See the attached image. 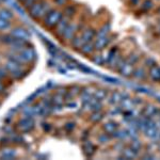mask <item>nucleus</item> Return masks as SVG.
<instances>
[{
	"instance_id": "de8ad7c7",
	"label": "nucleus",
	"mask_w": 160,
	"mask_h": 160,
	"mask_svg": "<svg viewBox=\"0 0 160 160\" xmlns=\"http://www.w3.org/2000/svg\"><path fill=\"white\" fill-rule=\"evenodd\" d=\"M145 64L148 66H152V65H154V64H155V61L153 60V59H148V60L145 61Z\"/></svg>"
},
{
	"instance_id": "4468645a",
	"label": "nucleus",
	"mask_w": 160,
	"mask_h": 160,
	"mask_svg": "<svg viewBox=\"0 0 160 160\" xmlns=\"http://www.w3.org/2000/svg\"><path fill=\"white\" fill-rule=\"evenodd\" d=\"M126 96H128V95H126ZM126 96H124L121 92L114 91V92H112L110 94L109 99H108V100H109V102L111 105H118V104H121L122 99L124 98V97H126Z\"/></svg>"
},
{
	"instance_id": "aec40b11",
	"label": "nucleus",
	"mask_w": 160,
	"mask_h": 160,
	"mask_svg": "<svg viewBox=\"0 0 160 160\" xmlns=\"http://www.w3.org/2000/svg\"><path fill=\"white\" fill-rule=\"evenodd\" d=\"M82 151H83V154L86 155L87 157H91L93 154H94L95 148L94 145L89 141H86L82 145Z\"/></svg>"
},
{
	"instance_id": "09e8293b",
	"label": "nucleus",
	"mask_w": 160,
	"mask_h": 160,
	"mask_svg": "<svg viewBox=\"0 0 160 160\" xmlns=\"http://www.w3.org/2000/svg\"><path fill=\"white\" fill-rule=\"evenodd\" d=\"M132 100H133V102H135V105H136V106H139V105H141L142 102H143L141 100V98H133Z\"/></svg>"
},
{
	"instance_id": "423d86ee",
	"label": "nucleus",
	"mask_w": 160,
	"mask_h": 160,
	"mask_svg": "<svg viewBox=\"0 0 160 160\" xmlns=\"http://www.w3.org/2000/svg\"><path fill=\"white\" fill-rule=\"evenodd\" d=\"M10 34H11L12 37L18 38V40H22V41H28L31 37L30 32L24 27L12 28L11 31H10Z\"/></svg>"
},
{
	"instance_id": "79ce46f5",
	"label": "nucleus",
	"mask_w": 160,
	"mask_h": 160,
	"mask_svg": "<svg viewBox=\"0 0 160 160\" xmlns=\"http://www.w3.org/2000/svg\"><path fill=\"white\" fill-rule=\"evenodd\" d=\"M75 127H76V124L73 123V122H69L68 124H65V130L66 131H72Z\"/></svg>"
},
{
	"instance_id": "37998d69",
	"label": "nucleus",
	"mask_w": 160,
	"mask_h": 160,
	"mask_svg": "<svg viewBox=\"0 0 160 160\" xmlns=\"http://www.w3.org/2000/svg\"><path fill=\"white\" fill-rule=\"evenodd\" d=\"M68 0H53V2L57 4L58 7H63L65 6L66 3H68Z\"/></svg>"
},
{
	"instance_id": "a878e982",
	"label": "nucleus",
	"mask_w": 160,
	"mask_h": 160,
	"mask_svg": "<svg viewBox=\"0 0 160 160\" xmlns=\"http://www.w3.org/2000/svg\"><path fill=\"white\" fill-rule=\"evenodd\" d=\"M133 77L138 80H141V79H144L146 76V72H145V68L143 66H139V68H136L135 71H133Z\"/></svg>"
},
{
	"instance_id": "2f4dec72",
	"label": "nucleus",
	"mask_w": 160,
	"mask_h": 160,
	"mask_svg": "<svg viewBox=\"0 0 160 160\" xmlns=\"http://www.w3.org/2000/svg\"><path fill=\"white\" fill-rule=\"evenodd\" d=\"M12 29V24L10 20L0 18V31H7Z\"/></svg>"
},
{
	"instance_id": "a19ab883",
	"label": "nucleus",
	"mask_w": 160,
	"mask_h": 160,
	"mask_svg": "<svg viewBox=\"0 0 160 160\" xmlns=\"http://www.w3.org/2000/svg\"><path fill=\"white\" fill-rule=\"evenodd\" d=\"M8 76V69L6 68H0V80L6 79Z\"/></svg>"
},
{
	"instance_id": "20e7f679",
	"label": "nucleus",
	"mask_w": 160,
	"mask_h": 160,
	"mask_svg": "<svg viewBox=\"0 0 160 160\" xmlns=\"http://www.w3.org/2000/svg\"><path fill=\"white\" fill-rule=\"evenodd\" d=\"M34 125L35 124H34V121L32 120V118L24 117L16 123L15 127H16V130L19 131L20 133H27V132H30V131L34 128Z\"/></svg>"
},
{
	"instance_id": "4c0bfd02",
	"label": "nucleus",
	"mask_w": 160,
	"mask_h": 160,
	"mask_svg": "<svg viewBox=\"0 0 160 160\" xmlns=\"http://www.w3.org/2000/svg\"><path fill=\"white\" fill-rule=\"evenodd\" d=\"M10 140H11V142H13V143H22V142H24V139H22V136L19 135H12V137L10 138Z\"/></svg>"
},
{
	"instance_id": "a18cd8bd",
	"label": "nucleus",
	"mask_w": 160,
	"mask_h": 160,
	"mask_svg": "<svg viewBox=\"0 0 160 160\" xmlns=\"http://www.w3.org/2000/svg\"><path fill=\"white\" fill-rule=\"evenodd\" d=\"M42 127H43V129L45 130V131H49L51 129L50 124H47V123H44L43 125H42Z\"/></svg>"
},
{
	"instance_id": "cd10ccee",
	"label": "nucleus",
	"mask_w": 160,
	"mask_h": 160,
	"mask_svg": "<svg viewBox=\"0 0 160 160\" xmlns=\"http://www.w3.org/2000/svg\"><path fill=\"white\" fill-rule=\"evenodd\" d=\"M0 18L11 20L14 18V14L12 13V11L7 9V8H2V9H0Z\"/></svg>"
},
{
	"instance_id": "f257e3e1",
	"label": "nucleus",
	"mask_w": 160,
	"mask_h": 160,
	"mask_svg": "<svg viewBox=\"0 0 160 160\" xmlns=\"http://www.w3.org/2000/svg\"><path fill=\"white\" fill-rule=\"evenodd\" d=\"M51 9H52V7H51V3L49 1H47V0H38L28 10V14H29L31 18L40 20L43 19Z\"/></svg>"
},
{
	"instance_id": "dca6fc26",
	"label": "nucleus",
	"mask_w": 160,
	"mask_h": 160,
	"mask_svg": "<svg viewBox=\"0 0 160 160\" xmlns=\"http://www.w3.org/2000/svg\"><path fill=\"white\" fill-rule=\"evenodd\" d=\"M118 128V125L115 122H113V121H109V122L105 123L104 125H102V130L111 136H112V133L114 132Z\"/></svg>"
},
{
	"instance_id": "6e6552de",
	"label": "nucleus",
	"mask_w": 160,
	"mask_h": 160,
	"mask_svg": "<svg viewBox=\"0 0 160 160\" xmlns=\"http://www.w3.org/2000/svg\"><path fill=\"white\" fill-rule=\"evenodd\" d=\"M18 52H19V55L22 56L25 63H30V62H32L35 59V57H37V53H35L34 49L31 47L29 48L25 47V48H22V50H19Z\"/></svg>"
},
{
	"instance_id": "39448f33",
	"label": "nucleus",
	"mask_w": 160,
	"mask_h": 160,
	"mask_svg": "<svg viewBox=\"0 0 160 160\" xmlns=\"http://www.w3.org/2000/svg\"><path fill=\"white\" fill-rule=\"evenodd\" d=\"M79 31H80V26H79L78 22H72L71 20V22L68 24L65 31H64L63 34H62L61 38L64 41V42H65V41H72Z\"/></svg>"
},
{
	"instance_id": "6ab92c4d",
	"label": "nucleus",
	"mask_w": 160,
	"mask_h": 160,
	"mask_svg": "<svg viewBox=\"0 0 160 160\" xmlns=\"http://www.w3.org/2000/svg\"><path fill=\"white\" fill-rule=\"evenodd\" d=\"M137 157H138V154H137L132 148H124V149L122 151V156H121V158L122 159H135Z\"/></svg>"
},
{
	"instance_id": "c03bdc74",
	"label": "nucleus",
	"mask_w": 160,
	"mask_h": 160,
	"mask_svg": "<svg viewBox=\"0 0 160 160\" xmlns=\"http://www.w3.org/2000/svg\"><path fill=\"white\" fill-rule=\"evenodd\" d=\"M113 148H118L121 152H122L123 149H124V144H123V143H121V142H118V143L115 144V145L113 146Z\"/></svg>"
},
{
	"instance_id": "9b49d317",
	"label": "nucleus",
	"mask_w": 160,
	"mask_h": 160,
	"mask_svg": "<svg viewBox=\"0 0 160 160\" xmlns=\"http://www.w3.org/2000/svg\"><path fill=\"white\" fill-rule=\"evenodd\" d=\"M133 71H135V65L129 63V62H127V60H126L125 63H124L123 65L118 68V73H120L124 77H127V78H128V77L132 76Z\"/></svg>"
},
{
	"instance_id": "4be33fe9",
	"label": "nucleus",
	"mask_w": 160,
	"mask_h": 160,
	"mask_svg": "<svg viewBox=\"0 0 160 160\" xmlns=\"http://www.w3.org/2000/svg\"><path fill=\"white\" fill-rule=\"evenodd\" d=\"M16 157V151L13 148H4L1 153V159H14Z\"/></svg>"
},
{
	"instance_id": "bb28decb",
	"label": "nucleus",
	"mask_w": 160,
	"mask_h": 160,
	"mask_svg": "<svg viewBox=\"0 0 160 160\" xmlns=\"http://www.w3.org/2000/svg\"><path fill=\"white\" fill-rule=\"evenodd\" d=\"M104 118V113L100 111H93L91 112V115H90V121H92L93 123H99L100 121Z\"/></svg>"
},
{
	"instance_id": "e433bc0d",
	"label": "nucleus",
	"mask_w": 160,
	"mask_h": 160,
	"mask_svg": "<svg viewBox=\"0 0 160 160\" xmlns=\"http://www.w3.org/2000/svg\"><path fill=\"white\" fill-rule=\"evenodd\" d=\"M37 1H38V0H24V1H22V7H24L25 9L29 10L30 8L32 7L33 4H34Z\"/></svg>"
},
{
	"instance_id": "c9c22d12",
	"label": "nucleus",
	"mask_w": 160,
	"mask_h": 160,
	"mask_svg": "<svg viewBox=\"0 0 160 160\" xmlns=\"http://www.w3.org/2000/svg\"><path fill=\"white\" fill-rule=\"evenodd\" d=\"M92 61L94 62L95 64H98V65H102V64L106 63L105 59H104V56L102 55H94L92 58Z\"/></svg>"
},
{
	"instance_id": "864d4df0",
	"label": "nucleus",
	"mask_w": 160,
	"mask_h": 160,
	"mask_svg": "<svg viewBox=\"0 0 160 160\" xmlns=\"http://www.w3.org/2000/svg\"><path fill=\"white\" fill-rule=\"evenodd\" d=\"M159 141H160V137H159Z\"/></svg>"
},
{
	"instance_id": "3c124183",
	"label": "nucleus",
	"mask_w": 160,
	"mask_h": 160,
	"mask_svg": "<svg viewBox=\"0 0 160 160\" xmlns=\"http://www.w3.org/2000/svg\"><path fill=\"white\" fill-rule=\"evenodd\" d=\"M18 1H20V2H22V1H24V0H18Z\"/></svg>"
},
{
	"instance_id": "f8f14e48",
	"label": "nucleus",
	"mask_w": 160,
	"mask_h": 160,
	"mask_svg": "<svg viewBox=\"0 0 160 160\" xmlns=\"http://www.w3.org/2000/svg\"><path fill=\"white\" fill-rule=\"evenodd\" d=\"M158 109H159V108L155 107L154 105H146L145 108H143V110H142V117L153 118L155 115H156Z\"/></svg>"
},
{
	"instance_id": "2eb2a0df",
	"label": "nucleus",
	"mask_w": 160,
	"mask_h": 160,
	"mask_svg": "<svg viewBox=\"0 0 160 160\" xmlns=\"http://www.w3.org/2000/svg\"><path fill=\"white\" fill-rule=\"evenodd\" d=\"M121 108L126 111H131L133 108H136V105H135V102H133V100L129 98V96H126V97H124L122 99V102H121Z\"/></svg>"
},
{
	"instance_id": "ea45409f",
	"label": "nucleus",
	"mask_w": 160,
	"mask_h": 160,
	"mask_svg": "<svg viewBox=\"0 0 160 160\" xmlns=\"http://www.w3.org/2000/svg\"><path fill=\"white\" fill-rule=\"evenodd\" d=\"M77 68H79L80 71H82L83 73H93L92 69L89 68L88 66H86L84 64H83V65H82V64H77Z\"/></svg>"
},
{
	"instance_id": "c85d7f7f",
	"label": "nucleus",
	"mask_w": 160,
	"mask_h": 160,
	"mask_svg": "<svg viewBox=\"0 0 160 160\" xmlns=\"http://www.w3.org/2000/svg\"><path fill=\"white\" fill-rule=\"evenodd\" d=\"M129 148H132L137 154H139V152H140L141 149H142V143H141V141L139 140L138 138L131 139V142H130V144H129Z\"/></svg>"
},
{
	"instance_id": "393cba45",
	"label": "nucleus",
	"mask_w": 160,
	"mask_h": 160,
	"mask_svg": "<svg viewBox=\"0 0 160 160\" xmlns=\"http://www.w3.org/2000/svg\"><path fill=\"white\" fill-rule=\"evenodd\" d=\"M95 50V46H94V43L92 42H89V43H86L81 48H80V51H81L83 55H92L93 51Z\"/></svg>"
},
{
	"instance_id": "c756f323",
	"label": "nucleus",
	"mask_w": 160,
	"mask_h": 160,
	"mask_svg": "<svg viewBox=\"0 0 160 160\" xmlns=\"http://www.w3.org/2000/svg\"><path fill=\"white\" fill-rule=\"evenodd\" d=\"M51 98V102H52V105H58V106H62L64 104V102H65V99H64V96L61 94H58V93H56V94H53L52 96L50 97Z\"/></svg>"
},
{
	"instance_id": "ddd939ff",
	"label": "nucleus",
	"mask_w": 160,
	"mask_h": 160,
	"mask_svg": "<svg viewBox=\"0 0 160 160\" xmlns=\"http://www.w3.org/2000/svg\"><path fill=\"white\" fill-rule=\"evenodd\" d=\"M110 38L108 37H104V38H95L94 41V46H95V50L100 51L102 49H104L106 46L109 44Z\"/></svg>"
},
{
	"instance_id": "473e14b6",
	"label": "nucleus",
	"mask_w": 160,
	"mask_h": 160,
	"mask_svg": "<svg viewBox=\"0 0 160 160\" xmlns=\"http://www.w3.org/2000/svg\"><path fill=\"white\" fill-rule=\"evenodd\" d=\"M127 62H129V63H131V64H137L138 63V61L140 60V56L138 55V53H136V52H132V53H130L129 56L127 57Z\"/></svg>"
},
{
	"instance_id": "f3484780",
	"label": "nucleus",
	"mask_w": 160,
	"mask_h": 160,
	"mask_svg": "<svg viewBox=\"0 0 160 160\" xmlns=\"http://www.w3.org/2000/svg\"><path fill=\"white\" fill-rule=\"evenodd\" d=\"M149 76L151 78L156 82L160 81V66L157 65V64H154V65L151 66V69H149Z\"/></svg>"
},
{
	"instance_id": "5701e85b",
	"label": "nucleus",
	"mask_w": 160,
	"mask_h": 160,
	"mask_svg": "<svg viewBox=\"0 0 160 160\" xmlns=\"http://www.w3.org/2000/svg\"><path fill=\"white\" fill-rule=\"evenodd\" d=\"M76 11H77V9H76V7H75L74 4H68V6H66L65 8H64L63 15L72 19L75 16V14H76Z\"/></svg>"
},
{
	"instance_id": "7c9ffc66",
	"label": "nucleus",
	"mask_w": 160,
	"mask_h": 160,
	"mask_svg": "<svg viewBox=\"0 0 160 160\" xmlns=\"http://www.w3.org/2000/svg\"><path fill=\"white\" fill-rule=\"evenodd\" d=\"M107 96H108V91L105 89H98L94 92V97L95 98H97L98 100H100V102L104 100Z\"/></svg>"
},
{
	"instance_id": "72a5a7b5",
	"label": "nucleus",
	"mask_w": 160,
	"mask_h": 160,
	"mask_svg": "<svg viewBox=\"0 0 160 160\" xmlns=\"http://www.w3.org/2000/svg\"><path fill=\"white\" fill-rule=\"evenodd\" d=\"M11 76H12L13 79L19 80V79H22V77L25 76V72H24V69H22V68H19V69H17V71H15V72H12Z\"/></svg>"
},
{
	"instance_id": "9d476101",
	"label": "nucleus",
	"mask_w": 160,
	"mask_h": 160,
	"mask_svg": "<svg viewBox=\"0 0 160 160\" xmlns=\"http://www.w3.org/2000/svg\"><path fill=\"white\" fill-rule=\"evenodd\" d=\"M81 90H82L81 88L78 87V86H73V87L68 88V91H66V93H65V95H64V99H65V102H73L75 97L80 95Z\"/></svg>"
},
{
	"instance_id": "7ed1b4c3",
	"label": "nucleus",
	"mask_w": 160,
	"mask_h": 160,
	"mask_svg": "<svg viewBox=\"0 0 160 160\" xmlns=\"http://www.w3.org/2000/svg\"><path fill=\"white\" fill-rule=\"evenodd\" d=\"M63 11L58 9H51L49 12L46 14V16L42 19V24L45 28L47 29H52L55 28L58 22H60L61 18L63 17Z\"/></svg>"
},
{
	"instance_id": "58836bf2",
	"label": "nucleus",
	"mask_w": 160,
	"mask_h": 160,
	"mask_svg": "<svg viewBox=\"0 0 160 160\" xmlns=\"http://www.w3.org/2000/svg\"><path fill=\"white\" fill-rule=\"evenodd\" d=\"M152 8H153V1H152V0H145V1L143 2V4H142V9H143L144 11H148Z\"/></svg>"
},
{
	"instance_id": "603ef678",
	"label": "nucleus",
	"mask_w": 160,
	"mask_h": 160,
	"mask_svg": "<svg viewBox=\"0 0 160 160\" xmlns=\"http://www.w3.org/2000/svg\"><path fill=\"white\" fill-rule=\"evenodd\" d=\"M158 12L160 13V8H159V9H158Z\"/></svg>"
},
{
	"instance_id": "a211bd4d",
	"label": "nucleus",
	"mask_w": 160,
	"mask_h": 160,
	"mask_svg": "<svg viewBox=\"0 0 160 160\" xmlns=\"http://www.w3.org/2000/svg\"><path fill=\"white\" fill-rule=\"evenodd\" d=\"M4 68L8 69V72L12 73V72H15V71H17V69L22 68V64L16 61H14V60H12V59H9L7 63L4 64Z\"/></svg>"
},
{
	"instance_id": "49530a36",
	"label": "nucleus",
	"mask_w": 160,
	"mask_h": 160,
	"mask_svg": "<svg viewBox=\"0 0 160 160\" xmlns=\"http://www.w3.org/2000/svg\"><path fill=\"white\" fill-rule=\"evenodd\" d=\"M4 92H6V87H4V84L0 80V94H3Z\"/></svg>"
},
{
	"instance_id": "0eeeda50",
	"label": "nucleus",
	"mask_w": 160,
	"mask_h": 160,
	"mask_svg": "<svg viewBox=\"0 0 160 160\" xmlns=\"http://www.w3.org/2000/svg\"><path fill=\"white\" fill-rule=\"evenodd\" d=\"M144 136L152 141H159L160 137V130L158 129L157 126H148L145 129L143 130Z\"/></svg>"
},
{
	"instance_id": "f704fd0d",
	"label": "nucleus",
	"mask_w": 160,
	"mask_h": 160,
	"mask_svg": "<svg viewBox=\"0 0 160 160\" xmlns=\"http://www.w3.org/2000/svg\"><path fill=\"white\" fill-rule=\"evenodd\" d=\"M110 139H111V135L105 132V133H100V135L98 136V138H97V140H98L99 143L106 144V143H108V142L110 141Z\"/></svg>"
},
{
	"instance_id": "8fccbe9b",
	"label": "nucleus",
	"mask_w": 160,
	"mask_h": 160,
	"mask_svg": "<svg viewBox=\"0 0 160 160\" xmlns=\"http://www.w3.org/2000/svg\"><path fill=\"white\" fill-rule=\"evenodd\" d=\"M129 1H130V3H131V4L136 6V4H138V3H139V1H140V0H129Z\"/></svg>"
},
{
	"instance_id": "412c9836",
	"label": "nucleus",
	"mask_w": 160,
	"mask_h": 160,
	"mask_svg": "<svg viewBox=\"0 0 160 160\" xmlns=\"http://www.w3.org/2000/svg\"><path fill=\"white\" fill-rule=\"evenodd\" d=\"M112 137L118 139V140H126V139H130L129 133H128L127 129H118V128L112 133Z\"/></svg>"
},
{
	"instance_id": "f03ea898",
	"label": "nucleus",
	"mask_w": 160,
	"mask_h": 160,
	"mask_svg": "<svg viewBox=\"0 0 160 160\" xmlns=\"http://www.w3.org/2000/svg\"><path fill=\"white\" fill-rule=\"evenodd\" d=\"M95 37H96V31H95V29H93L92 27H88L84 30H82L81 32L77 33L73 40L71 41V44L74 47V49L75 48L76 49H80L86 43L92 42V40L95 38Z\"/></svg>"
},
{
	"instance_id": "1a4fd4ad",
	"label": "nucleus",
	"mask_w": 160,
	"mask_h": 160,
	"mask_svg": "<svg viewBox=\"0 0 160 160\" xmlns=\"http://www.w3.org/2000/svg\"><path fill=\"white\" fill-rule=\"evenodd\" d=\"M71 18H68V17L66 16H63L61 18L60 22H58V25L55 27V34L58 35V37H62V34H63V32L65 31L66 27L68 26V24L71 22Z\"/></svg>"
},
{
	"instance_id": "b1692460",
	"label": "nucleus",
	"mask_w": 160,
	"mask_h": 160,
	"mask_svg": "<svg viewBox=\"0 0 160 160\" xmlns=\"http://www.w3.org/2000/svg\"><path fill=\"white\" fill-rule=\"evenodd\" d=\"M110 29H111V26L109 22H107V24H105L98 31H96V37L95 38L108 37V34H109V32H110Z\"/></svg>"
}]
</instances>
